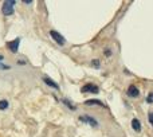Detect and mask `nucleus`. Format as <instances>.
I'll use <instances>...</instances> for the list:
<instances>
[{
	"label": "nucleus",
	"instance_id": "nucleus-17",
	"mask_svg": "<svg viewBox=\"0 0 153 137\" xmlns=\"http://www.w3.org/2000/svg\"><path fill=\"white\" fill-rule=\"evenodd\" d=\"M18 64H26V62L24 61H18Z\"/></svg>",
	"mask_w": 153,
	"mask_h": 137
},
{
	"label": "nucleus",
	"instance_id": "nucleus-5",
	"mask_svg": "<svg viewBox=\"0 0 153 137\" xmlns=\"http://www.w3.org/2000/svg\"><path fill=\"white\" fill-rule=\"evenodd\" d=\"M19 44H20V38H16V39H13L12 42L8 43V48H10V50L12 51L13 54H15V53H18Z\"/></svg>",
	"mask_w": 153,
	"mask_h": 137
},
{
	"label": "nucleus",
	"instance_id": "nucleus-15",
	"mask_svg": "<svg viewBox=\"0 0 153 137\" xmlns=\"http://www.w3.org/2000/svg\"><path fill=\"white\" fill-rule=\"evenodd\" d=\"M105 56H110V55H112V51H110V50H105Z\"/></svg>",
	"mask_w": 153,
	"mask_h": 137
},
{
	"label": "nucleus",
	"instance_id": "nucleus-13",
	"mask_svg": "<svg viewBox=\"0 0 153 137\" xmlns=\"http://www.w3.org/2000/svg\"><path fill=\"white\" fill-rule=\"evenodd\" d=\"M146 102H149V104H152L153 102V93H150L149 96L146 97Z\"/></svg>",
	"mask_w": 153,
	"mask_h": 137
},
{
	"label": "nucleus",
	"instance_id": "nucleus-18",
	"mask_svg": "<svg viewBox=\"0 0 153 137\" xmlns=\"http://www.w3.org/2000/svg\"><path fill=\"white\" fill-rule=\"evenodd\" d=\"M3 59H4V58H3V55H0V62H1Z\"/></svg>",
	"mask_w": 153,
	"mask_h": 137
},
{
	"label": "nucleus",
	"instance_id": "nucleus-3",
	"mask_svg": "<svg viewBox=\"0 0 153 137\" xmlns=\"http://www.w3.org/2000/svg\"><path fill=\"white\" fill-rule=\"evenodd\" d=\"M79 120L82 121V122H85V124H89V125H91L93 128H97V126H98V122H97V120H95L94 117H91V116H87V114L81 116Z\"/></svg>",
	"mask_w": 153,
	"mask_h": 137
},
{
	"label": "nucleus",
	"instance_id": "nucleus-8",
	"mask_svg": "<svg viewBox=\"0 0 153 137\" xmlns=\"http://www.w3.org/2000/svg\"><path fill=\"white\" fill-rule=\"evenodd\" d=\"M132 128L136 132H140L141 130V122H140L137 118H133V120H132Z\"/></svg>",
	"mask_w": 153,
	"mask_h": 137
},
{
	"label": "nucleus",
	"instance_id": "nucleus-14",
	"mask_svg": "<svg viewBox=\"0 0 153 137\" xmlns=\"http://www.w3.org/2000/svg\"><path fill=\"white\" fill-rule=\"evenodd\" d=\"M148 120H149V122L153 125V112H150L149 114H148Z\"/></svg>",
	"mask_w": 153,
	"mask_h": 137
},
{
	"label": "nucleus",
	"instance_id": "nucleus-2",
	"mask_svg": "<svg viewBox=\"0 0 153 137\" xmlns=\"http://www.w3.org/2000/svg\"><path fill=\"white\" fill-rule=\"evenodd\" d=\"M50 36L52 38V39L55 40V42L58 43L59 46H63L64 43H66V39H64V36L59 34L58 31H55V30H51V31H50Z\"/></svg>",
	"mask_w": 153,
	"mask_h": 137
},
{
	"label": "nucleus",
	"instance_id": "nucleus-4",
	"mask_svg": "<svg viewBox=\"0 0 153 137\" xmlns=\"http://www.w3.org/2000/svg\"><path fill=\"white\" fill-rule=\"evenodd\" d=\"M81 91H82V93H93V94H97V93L99 91V89H98V86H97V85H93V83H87V85L82 86Z\"/></svg>",
	"mask_w": 153,
	"mask_h": 137
},
{
	"label": "nucleus",
	"instance_id": "nucleus-12",
	"mask_svg": "<svg viewBox=\"0 0 153 137\" xmlns=\"http://www.w3.org/2000/svg\"><path fill=\"white\" fill-rule=\"evenodd\" d=\"M91 63H93V66L95 67V69H99V67H101V64H99V61H97V59H94Z\"/></svg>",
	"mask_w": 153,
	"mask_h": 137
},
{
	"label": "nucleus",
	"instance_id": "nucleus-10",
	"mask_svg": "<svg viewBox=\"0 0 153 137\" xmlns=\"http://www.w3.org/2000/svg\"><path fill=\"white\" fill-rule=\"evenodd\" d=\"M63 104H64V105H67V107H69V109H71V110H75V109H77V107H75L74 105H72L71 102H70L69 99H66V98L63 99Z\"/></svg>",
	"mask_w": 153,
	"mask_h": 137
},
{
	"label": "nucleus",
	"instance_id": "nucleus-7",
	"mask_svg": "<svg viewBox=\"0 0 153 137\" xmlns=\"http://www.w3.org/2000/svg\"><path fill=\"white\" fill-rule=\"evenodd\" d=\"M43 81H44V83L46 85H48L50 87H52V89H55V90H59V85L56 82H54L52 79H50V78H47V77H44L43 78Z\"/></svg>",
	"mask_w": 153,
	"mask_h": 137
},
{
	"label": "nucleus",
	"instance_id": "nucleus-1",
	"mask_svg": "<svg viewBox=\"0 0 153 137\" xmlns=\"http://www.w3.org/2000/svg\"><path fill=\"white\" fill-rule=\"evenodd\" d=\"M16 4L15 0H5L3 3V7H1V12L4 16H10L13 13V5Z\"/></svg>",
	"mask_w": 153,
	"mask_h": 137
},
{
	"label": "nucleus",
	"instance_id": "nucleus-9",
	"mask_svg": "<svg viewBox=\"0 0 153 137\" xmlns=\"http://www.w3.org/2000/svg\"><path fill=\"white\" fill-rule=\"evenodd\" d=\"M85 105H87V106H90V105H98V106H102L105 107V105L102 104L99 99H87V101L85 102Z\"/></svg>",
	"mask_w": 153,
	"mask_h": 137
},
{
	"label": "nucleus",
	"instance_id": "nucleus-6",
	"mask_svg": "<svg viewBox=\"0 0 153 137\" xmlns=\"http://www.w3.org/2000/svg\"><path fill=\"white\" fill-rule=\"evenodd\" d=\"M128 96L132 97V98H137V97L140 96L138 87H137V86H134V85H130L128 87Z\"/></svg>",
	"mask_w": 153,
	"mask_h": 137
},
{
	"label": "nucleus",
	"instance_id": "nucleus-11",
	"mask_svg": "<svg viewBox=\"0 0 153 137\" xmlns=\"http://www.w3.org/2000/svg\"><path fill=\"white\" fill-rule=\"evenodd\" d=\"M7 107H8V101H5V99L0 101V110H5Z\"/></svg>",
	"mask_w": 153,
	"mask_h": 137
},
{
	"label": "nucleus",
	"instance_id": "nucleus-16",
	"mask_svg": "<svg viewBox=\"0 0 153 137\" xmlns=\"http://www.w3.org/2000/svg\"><path fill=\"white\" fill-rule=\"evenodd\" d=\"M0 69H3V70H8V69H10V66H5V64H1V63H0Z\"/></svg>",
	"mask_w": 153,
	"mask_h": 137
}]
</instances>
